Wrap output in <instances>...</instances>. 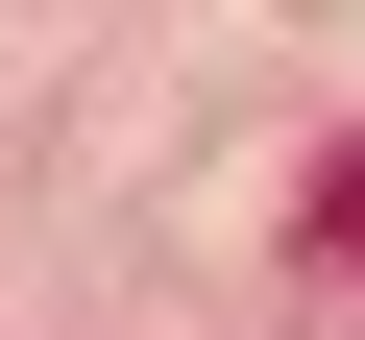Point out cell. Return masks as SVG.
Listing matches in <instances>:
<instances>
[{
    "label": "cell",
    "mask_w": 365,
    "mask_h": 340,
    "mask_svg": "<svg viewBox=\"0 0 365 340\" xmlns=\"http://www.w3.org/2000/svg\"><path fill=\"white\" fill-rule=\"evenodd\" d=\"M292 219H317V267H365V146L317 170V195H292Z\"/></svg>",
    "instance_id": "1"
}]
</instances>
